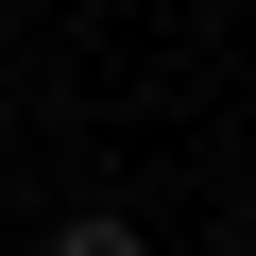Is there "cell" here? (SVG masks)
Returning <instances> with one entry per match:
<instances>
[{"instance_id":"cell-1","label":"cell","mask_w":256,"mask_h":256,"mask_svg":"<svg viewBox=\"0 0 256 256\" xmlns=\"http://www.w3.org/2000/svg\"><path fill=\"white\" fill-rule=\"evenodd\" d=\"M34 256H154V239H137V222H120V205H68V222H52Z\"/></svg>"}]
</instances>
